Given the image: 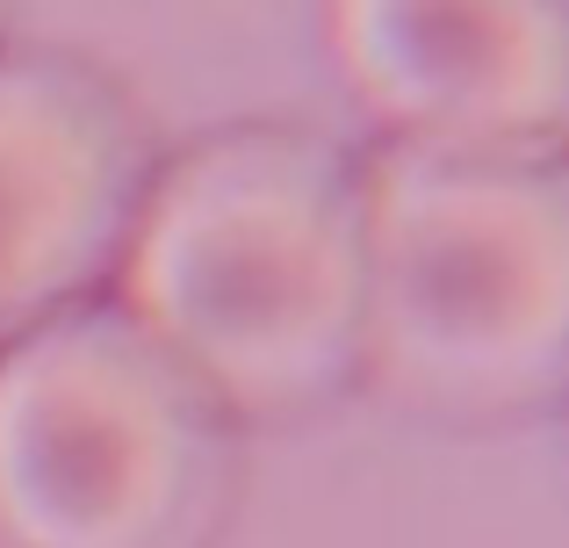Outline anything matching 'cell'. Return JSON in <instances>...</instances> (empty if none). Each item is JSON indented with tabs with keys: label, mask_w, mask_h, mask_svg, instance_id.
<instances>
[{
	"label": "cell",
	"mask_w": 569,
	"mask_h": 548,
	"mask_svg": "<svg viewBox=\"0 0 569 548\" xmlns=\"http://www.w3.org/2000/svg\"><path fill=\"white\" fill-rule=\"evenodd\" d=\"M116 275L238 419H310L368 376V167L296 123L217 130L152 173Z\"/></svg>",
	"instance_id": "6da1fadb"
},
{
	"label": "cell",
	"mask_w": 569,
	"mask_h": 548,
	"mask_svg": "<svg viewBox=\"0 0 569 548\" xmlns=\"http://www.w3.org/2000/svg\"><path fill=\"white\" fill-rule=\"evenodd\" d=\"M368 368L432 419L569 405V152L368 159Z\"/></svg>",
	"instance_id": "7a4b0ae2"
},
{
	"label": "cell",
	"mask_w": 569,
	"mask_h": 548,
	"mask_svg": "<svg viewBox=\"0 0 569 548\" xmlns=\"http://www.w3.org/2000/svg\"><path fill=\"white\" fill-rule=\"evenodd\" d=\"M238 484V411L123 303H80L0 353L8 548H217Z\"/></svg>",
	"instance_id": "3957f363"
},
{
	"label": "cell",
	"mask_w": 569,
	"mask_h": 548,
	"mask_svg": "<svg viewBox=\"0 0 569 548\" xmlns=\"http://www.w3.org/2000/svg\"><path fill=\"white\" fill-rule=\"evenodd\" d=\"M138 101L80 51H0V353L94 303L152 196Z\"/></svg>",
	"instance_id": "277c9868"
},
{
	"label": "cell",
	"mask_w": 569,
	"mask_h": 548,
	"mask_svg": "<svg viewBox=\"0 0 569 548\" xmlns=\"http://www.w3.org/2000/svg\"><path fill=\"white\" fill-rule=\"evenodd\" d=\"M332 58L397 145L569 152V0H332Z\"/></svg>",
	"instance_id": "5b68a950"
},
{
	"label": "cell",
	"mask_w": 569,
	"mask_h": 548,
	"mask_svg": "<svg viewBox=\"0 0 569 548\" xmlns=\"http://www.w3.org/2000/svg\"><path fill=\"white\" fill-rule=\"evenodd\" d=\"M8 14H14V0H0V29H8Z\"/></svg>",
	"instance_id": "8992f818"
}]
</instances>
